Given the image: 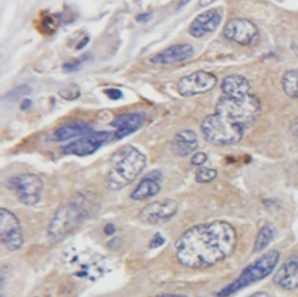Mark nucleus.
I'll use <instances>...</instances> for the list:
<instances>
[{"label":"nucleus","mask_w":298,"mask_h":297,"mask_svg":"<svg viewBox=\"0 0 298 297\" xmlns=\"http://www.w3.org/2000/svg\"><path fill=\"white\" fill-rule=\"evenodd\" d=\"M237 241L236 228L227 222L215 220L198 224L176 240L175 256L187 268H209L232 256Z\"/></svg>","instance_id":"nucleus-1"},{"label":"nucleus","mask_w":298,"mask_h":297,"mask_svg":"<svg viewBox=\"0 0 298 297\" xmlns=\"http://www.w3.org/2000/svg\"><path fill=\"white\" fill-rule=\"evenodd\" d=\"M90 203L84 195L77 194L66 204L61 205L48 225V239L54 244L61 243L81 226L89 217Z\"/></svg>","instance_id":"nucleus-2"},{"label":"nucleus","mask_w":298,"mask_h":297,"mask_svg":"<svg viewBox=\"0 0 298 297\" xmlns=\"http://www.w3.org/2000/svg\"><path fill=\"white\" fill-rule=\"evenodd\" d=\"M146 155L134 146H124L113 154L111 167L106 177V186L110 190H120L144 172Z\"/></svg>","instance_id":"nucleus-3"},{"label":"nucleus","mask_w":298,"mask_h":297,"mask_svg":"<svg viewBox=\"0 0 298 297\" xmlns=\"http://www.w3.org/2000/svg\"><path fill=\"white\" fill-rule=\"evenodd\" d=\"M281 253L278 249H270V251L262 254L254 262L243 268L240 275L231 282L227 286L222 288L220 291L217 292L218 297H230L236 292L240 291L246 287L262 281L263 279L269 277L279 265Z\"/></svg>","instance_id":"nucleus-4"},{"label":"nucleus","mask_w":298,"mask_h":297,"mask_svg":"<svg viewBox=\"0 0 298 297\" xmlns=\"http://www.w3.org/2000/svg\"><path fill=\"white\" fill-rule=\"evenodd\" d=\"M216 113L227 118L246 131L253 126L261 113V101L254 93L245 98L236 99L222 96L216 104Z\"/></svg>","instance_id":"nucleus-5"},{"label":"nucleus","mask_w":298,"mask_h":297,"mask_svg":"<svg viewBox=\"0 0 298 297\" xmlns=\"http://www.w3.org/2000/svg\"><path fill=\"white\" fill-rule=\"evenodd\" d=\"M204 139L215 146H233L240 142L246 130L220 114H209L200 124Z\"/></svg>","instance_id":"nucleus-6"},{"label":"nucleus","mask_w":298,"mask_h":297,"mask_svg":"<svg viewBox=\"0 0 298 297\" xmlns=\"http://www.w3.org/2000/svg\"><path fill=\"white\" fill-rule=\"evenodd\" d=\"M8 188L13 190L21 204L33 206L41 199L43 182L35 174H20L8 180Z\"/></svg>","instance_id":"nucleus-7"},{"label":"nucleus","mask_w":298,"mask_h":297,"mask_svg":"<svg viewBox=\"0 0 298 297\" xmlns=\"http://www.w3.org/2000/svg\"><path fill=\"white\" fill-rule=\"evenodd\" d=\"M218 78L215 74L198 70L190 75L183 76L177 82V91L183 97H194L205 95L216 88Z\"/></svg>","instance_id":"nucleus-8"},{"label":"nucleus","mask_w":298,"mask_h":297,"mask_svg":"<svg viewBox=\"0 0 298 297\" xmlns=\"http://www.w3.org/2000/svg\"><path fill=\"white\" fill-rule=\"evenodd\" d=\"M0 239L10 252L19 251L25 241L20 220L5 207L0 209Z\"/></svg>","instance_id":"nucleus-9"},{"label":"nucleus","mask_w":298,"mask_h":297,"mask_svg":"<svg viewBox=\"0 0 298 297\" xmlns=\"http://www.w3.org/2000/svg\"><path fill=\"white\" fill-rule=\"evenodd\" d=\"M222 35L226 40L240 46H249L259 35L258 26L253 21L246 18L231 19L225 25Z\"/></svg>","instance_id":"nucleus-10"},{"label":"nucleus","mask_w":298,"mask_h":297,"mask_svg":"<svg viewBox=\"0 0 298 297\" xmlns=\"http://www.w3.org/2000/svg\"><path fill=\"white\" fill-rule=\"evenodd\" d=\"M112 138V134L106 131L100 132H92L82 138H78L75 141L69 142L68 145L63 146L61 150L63 154L75 155V156H87L94 154L102 147L105 142Z\"/></svg>","instance_id":"nucleus-11"},{"label":"nucleus","mask_w":298,"mask_h":297,"mask_svg":"<svg viewBox=\"0 0 298 297\" xmlns=\"http://www.w3.org/2000/svg\"><path fill=\"white\" fill-rule=\"evenodd\" d=\"M178 203L174 199L153 202L139 212V219L144 224L156 225L173 218L178 212Z\"/></svg>","instance_id":"nucleus-12"},{"label":"nucleus","mask_w":298,"mask_h":297,"mask_svg":"<svg viewBox=\"0 0 298 297\" xmlns=\"http://www.w3.org/2000/svg\"><path fill=\"white\" fill-rule=\"evenodd\" d=\"M222 19V12L220 8H210L201 12L189 26V34L192 37L200 39L208 34L215 32L220 26Z\"/></svg>","instance_id":"nucleus-13"},{"label":"nucleus","mask_w":298,"mask_h":297,"mask_svg":"<svg viewBox=\"0 0 298 297\" xmlns=\"http://www.w3.org/2000/svg\"><path fill=\"white\" fill-rule=\"evenodd\" d=\"M146 118L147 116L145 112H127L118 114L111 122V126L116 129L113 138L120 140L129 134L135 133L145 124Z\"/></svg>","instance_id":"nucleus-14"},{"label":"nucleus","mask_w":298,"mask_h":297,"mask_svg":"<svg viewBox=\"0 0 298 297\" xmlns=\"http://www.w3.org/2000/svg\"><path fill=\"white\" fill-rule=\"evenodd\" d=\"M195 53L194 47L189 44L173 45L156 53L149 58V62L158 66H170L175 63L184 62L191 58Z\"/></svg>","instance_id":"nucleus-15"},{"label":"nucleus","mask_w":298,"mask_h":297,"mask_svg":"<svg viewBox=\"0 0 298 297\" xmlns=\"http://www.w3.org/2000/svg\"><path fill=\"white\" fill-rule=\"evenodd\" d=\"M272 281L283 290L298 289V256L289 257L276 271Z\"/></svg>","instance_id":"nucleus-16"},{"label":"nucleus","mask_w":298,"mask_h":297,"mask_svg":"<svg viewBox=\"0 0 298 297\" xmlns=\"http://www.w3.org/2000/svg\"><path fill=\"white\" fill-rule=\"evenodd\" d=\"M161 180V172L153 171L148 173L134 189V192L131 194V198L134 201H146V199L156 196L161 192V183H159Z\"/></svg>","instance_id":"nucleus-17"},{"label":"nucleus","mask_w":298,"mask_h":297,"mask_svg":"<svg viewBox=\"0 0 298 297\" xmlns=\"http://www.w3.org/2000/svg\"><path fill=\"white\" fill-rule=\"evenodd\" d=\"M221 91L224 96L230 98H245L251 93V88L249 80L245 76L233 74L225 77L221 83Z\"/></svg>","instance_id":"nucleus-18"},{"label":"nucleus","mask_w":298,"mask_h":297,"mask_svg":"<svg viewBox=\"0 0 298 297\" xmlns=\"http://www.w3.org/2000/svg\"><path fill=\"white\" fill-rule=\"evenodd\" d=\"M198 148V138L194 130H182L175 134L171 143V150L175 155L186 158L192 154Z\"/></svg>","instance_id":"nucleus-19"},{"label":"nucleus","mask_w":298,"mask_h":297,"mask_svg":"<svg viewBox=\"0 0 298 297\" xmlns=\"http://www.w3.org/2000/svg\"><path fill=\"white\" fill-rule=\"evenodd\" d=\"M94 132V129L90 125L85 124V122L74 121L69 122V124L62 125L55 130L53 134L54 140L56 141H68L71 139H78L82 138L84 135H87Z\"/></svg>","instance_id":"nucleus-20"},{"label":"nucleus","mask_w":298,"mask_h":297,"mask_svg":"<svg viewBox=\"0 0 298 297\" xmlns=\"http://www.w3.org/2000/svg\"><path fill=\"white\" fill-rule=\"evenodd\" d=\"M275 235H276V230L271 224L263 225V226L259 230L257 238H255L253 251L255 253H259V252H262L263 249H266L268 247V245H269L272 241V239L275 238Z\"/></svg>","instance_id":"nucleus-21"},{"label":"nucleus","mask_w":298,"mask_h":297,"mask_svg":"<svg viewBox=\"0 0 298 297\" xmlns=\"http://www.w3.org/2000/svg\"><path fill=\"white\" fill-rule=\"evenodd\" d=\"M281 83L285 95L292 99H298V69L285 71Z\"/></svg>","instance_id":"nucleus-22"},{"label":"nucleus","mask_w":298,"mask_h":297,"mask_svg":"<svg viewBox=\"0 0 298 297\" xmlns=\"http://www.w3.org/2000/svg\"><path fill=\"white\" fill-rule=\"evenodd\" d=\"M218 176V172L213 168H199L196 173V182L198 183H210V182L215 181Z\"/></svg>","instance_id":"nucleus-23"},{"label":"nucleus","mask_w":298,"mask_h":297,"mask_svg":"<svg viewBox=\"0 0 298 297\" xmlns=\"http://www.w3.org/2000/svg\"><path fill=\"white\" fill-rule=\"evenodd\" d=\"M58 95H60L63 99L71 101L77 99L78 97L81 96V89H79L76 84H70V86L61 89Z\"/></svg>","instance_id":"nucleus-24"},{"label":"nucleus","mask_w":298,"mask_h":297,"mask_svg":"<svg viewBox=\"0 0 298 297\" xmlns=\"http://www.w3.org/2000/svg\"><path fill=\"white\" fill-rule=\"evenodd\" d=\"M208 161V155L203 152H197L196 154L192 155L191 164L195 167H201Z\"/></svg>","instance_id":"nucleus-25"},{"label":"nucleus","mask_w":298,"mask_h":297,"mask_svg":"<svg viewBox=\"0 0 298 297\" xmlns=\"http://www.w3.org/2000/svg\"><path fill=\"white\" fill-rule=\"evenodd\" d=\"M104 92H105V95H106L108 98H111L112 100H118L123 97V92H121L119 89H106Z\"/></svg>","instance_id":"nucleus-26"},{"label":"nucleus","mask_w":298,"mask_h":297,"mask_svg":"<svg viewBox=\"0 0 298 297\" xmlns=\"http://www.w3.org/2000/svg\"><path fill=\"white\" fill-rule=\"evenodd\" d=\"M42 27L47 29V34H48L49 33L48 29H52L53 32L55 31V29H57V24L55 23V20H54V18H52V16H47V18H44L43 20V25H42Z\"/></svg>","instance_id":"nucleus-27"},{"label":"nucleus","mask_w":298,"mask_h":297,"mask_svg":"<svg viewBox=\"0 0 298 297\" xmlns=\"http://www.w3.org/2000/svg\"><path fill=\"white\" fill-rule=\"evenodd\" d=\"M291 133L293 135V138H295L296 142L298 143V118L296 119L295 121L292 122V125H291Z\"/></svg>","instance_id":"nucleus-28"},{"label":"nucleus","mask_w":298,"mask_h":297,"mask_svg":"<svg viewBox=\"0 0 298 297\" xmlns=\"http://www.w3.org/2000/svg\"><path fill=\"white\" fill-rule=\"evenodd\" d=\"M78 67H79V63H66L63 68H64V70L66 71H74L78 69Z\"/></svg>","instance_id":"nucleus-29"},{"label":"nucleus","mask_w":298,"mask_h":297,"mask_svg":"<svg viewBox=\"0 0 298 297\" xmlns=\"http://www.w3.org/2000/svg\"><path fill=\"white\" fill-rule=\"evenodd\" d=\"M104 231H105V233H106V235H113V233L116 232L114 225H113V224H107L106 226H105Z\"/></svg>","instance_id":"nucleus-30"},{"label":"nucleus","mask_w":298,"mask_h":297,"mask_svg":"<svg viewBox=\"0 0 298 297\" xmlns=\"http://www.w3.org/2000/svg\"><path fill=\"white\" fill-rule=\"evenodd\" d=\"M215 2H217V0H199V7H208L212 5Z\"/></svg>","instance_id":"nucleus-31"},{"label":"nucleus","mask_w":298,"mask_h":297,"mask_svg":"<svg viewBox=\"0 0 298 297\" xmlns=\"http://www.w3.org/2000/svg\"><path fill=\"white\" fill-rule=\"evenodd\" d=\"M32 106V100L25 99L22 103H21V110H28Z\"/></svg>","instance_id":"nucleus-32"},{"label":"nucleus","mask_w":298,"mask_h":297,"mask_svg":"<svg viewBox=\"0 0 298 297\" xmlns=\"http://www.w3.org/2000/svg\"><path fill=\"white\" fill-rule=\"evenodd\" d=\"M248 297H271V296L266 291H258V292H255V294L250 295Z\"/></svg>","instance_id":"nucleus-33"},{"label":"nucleus","mask_w":298,"mask_h":297,"mask_svg":"<svg viewBox=\"0 0 298 297\" xmlns=\"http://www.w3.org/2000/svg\"><path fill=\"white\" fill-rule=\"evenodd\" d=\"M150 18V14L149 13H142L140 15L136 16V20L137 21H146Z\"/></svg>","instance_id":"nucleus-34"},{"label":"nucleus","mask_w":298,"mask_h":297,"mask_svg":"<svg viewBox=\"0 0 298 297\" xmlns=\"http://www.w3.org/2000/svg\"><path fill=\"white\" fill-rule=\"evenodd\" d=\"M191 0H178V5H177V8L178 10H180V8H183V7H186L189 3H190Z\"/></svg>","instance_id":"nucleus-35"},{"label":"nucleus","mask_w":298,"mask_h":297,"mask_svg":"<svg viewBox=\"0 0 298 297\" xmlns=\"http://www.w3.org/2000/svg\"><path fill=\"white\" fill-rule=\"evenodd\" d=\"M87 42H89V37H87V36H86V39H85V40L82 39V41L79 42V44L77 45V49H78V50H79V49H82L84 46H86Z\"/></svg>","instance_id":"nucleus-36"},{"label":"nucleus","mask_w":298,"mask_h":297,"mask_svg":"<svg viewBox=\"0 0 298 297\" xmlns=\"http://www.w3.org/2000/svg\"><path fill=\"white\" fill-rule=\"evenodd\" d=\"M157 297H188L184 295H177V294H165V295H159Z\"/></svg>","instance_id":"nucleus-37"}]
</instances>
